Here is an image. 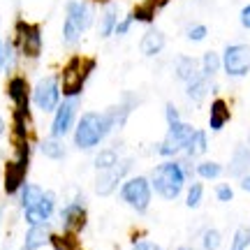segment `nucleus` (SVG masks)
Listing matches in <instances>:
<instances>
[{
	"label": "nucleus",
	"mask_w": 250,
	"mask_h": 250,
	"mask_svg": "<svg viewBox=\"0 0 250 250\" xmlns=\"http://www.w3.org/2000/svg\"><path fill=\"white\" fill-rule=\"evenodd\" d=\"M192 171H195V167L190 165L188 158L186 160H165L160 165H155L151 176H148L153 192L167 202H174L176 197H181Z\"/></svg>",
	"instance_id": "1"
},
{
	"label": "nucleus",
	"mask_w": 250,
	"mask_h": 250,
	"mask_svg": "<svg viewBox=\"0 0 250 250\" xmlns=\"http://www.w3.org/2000/svg\"><path fill=\"white\" fill-rule=\"evenodd\" d=\"M109 134H111V127L104 118V111H83L72 130V146L83 153L95 151Z\"/></svg>",
	"instance_id": "2"
},
{
	"label": "nucleus",
	"mask_w": 250,
	"mask_h": 250,
	"mask_svg": "<svg viewBox=\"0 0 250 250\" xmlns=\"http://www.w3.org/2000/svg\"><path fill=\"white\" fill-rule=\"evenodd\" d=\"M165 118H167V134L155 146V153L160 158H176L179 153H186V146L195 132V127L181 118L176 104H171V102L165 107Z\"/></svg>",
	"instance_id": "3"
},
{
	"label": "nucleus",
	"mask_w": 250,
	"mask_h": 250,
	"mask_svg": "<svg viewBox=\"0 0 250 250\" xmlns=\"http://www.w3.org/2000/svg\"><path fill=\"white\" fill-rule=\"evenodd\" d=\"M95 67H98V61L93 56H83V54L70 56L67 62L62 65L61 74H58L61 77L62 98H81Z\"/></svg>",
	"instance_id": "4"
},
{
	"label": "nucleus",
	"mask_w": 250,
	"mask_h": 250,
	"mask_svg": "<svg viewBox=\"0 0 250 250\" xmlns=\"http://www.w3.org/2000/svg\"><path fill=\"white\" fill-rule=\"evenodd\" d=\"M95 23V5L90 0H67L62 19V42L65 46H77L83 33Z\"/></svg>",
	"instance_id": "5"
},
{
	"label": "nucleus",
	"mask_w": 250,
	"mask_h": 250,
	"mask_svg": "<svg viewBox=\"0 0 250 250\" xmlns=\"http://www.w3.org/2000/svg\"><path fill=\"white\" fill-rule=\"evenodd\" d=\"M12 44L17 49V54L26 61H37L42 51H44V35H42V26L28 19H17L14 21V30H12Z\"/></svg>",
	"instance_id": "6"
},
{
	"label": "nucleus",
	"mask_w": 250,
	"mask_h": 250,
	"mask_svg": "<svg viewBox=\"0 0 250 250\" xmlns=\"http://www.w3.org/2000/svg\"><path fill=\"white\" fill-rule=\"evenodd\" d=\"M121 202L127 204L132 211H137L139 215H144L151 206L153 199V188L148 176H127L118 188Z\"/></svg>",
	"instance_id": "7"
},
{
	"label": "nucleus",
	"mask_w": 250,
	"mask_h": 250,
	"mask_svg": "<svg viewBox=\"0 0 250 250\" xmlns=\"http://www.w3.org/2000/svg\"><path fill=\"white\" fill-rule=\"evenodd\" d=\"M62 102V88L58 74H46L33 86V104L42 114H54Z\"/></svg>",
	"instance_id": "8"
},
{
	"label": "nucleus",
	"mask_w": 250,
	"mask_h": 250,
	"mask_svg": "<svg viewBox=\"0 0 250 250\" xmlns=\"http://www.w3.org/2000/svg\"><path fill=\"white\" fill-rule=\"evenodd\" d=\"M132 165H134L132 158H121L116 167L95 171V179H93V190H95V195L98 197L114 195L118 188H121V183L127 179V174H130V169H132Z\"/></svg>",
	"instance_id": "9"
},
{
	"label": "nucleus",
	"mask_w": 250,
	"mask_h": 250,
	"mask_svg": "<svg viewBox=\"0 0 250 250\" xmlns=\"http://www.w3.org/2000/svg\"><path fill=\"white\" fill-rule=\"evenodd\" d=\"M79 107H81V98H62V102L54 111V118H51V127H49L51 137L65 139L74 130V125L79 121Z\"/></svg>",
	"instance_id": "10"
},
{
	"label": "nucleus",
	"mask_w": 250,
	"mask_h": 250,
	"mask_svg": "<svg viewBox=\"0 0 250 250\" xmlns=\"http://www.w3.org/2000/svg\"><path fill=\"white\" fill-rule=\"evenodd\" d=\"M223 70L229 79H243L250 74V44H227L223 51Z\"/></svg>",
	"instance_id": "11"
},
{
	"label": "nucleus",
	"mask_w": 250,
	"mask_h": 250,
	"mask_svg": "<svg viewBox=\"0 0 250 250\" xmlns=\"http://www.w3.org/2000/svg\"><path fill=\"white\" fill-rule=\"evenodd\" d=\"M58 215H61V223H62V232H67V234L79 236L88 227V206H86L81 195L72 197L70 202L61 208Z\"/></svg>",
	"instance_id": "12"
},
{
	"label": "nucleus",
	"mask_w": 250,
	"mask_h": 250,
	"mask_svg": "<svg viewBox=\"0 0 250 250\" xmlns=\"http://www.w3.org/2000/svg\"><path fill=\"white\" fill-rule=\"evenodd\" d=\"M28 171H30V160H21V158H14L7 160L5 169H2V190L7 197H14L21 192V188L28 183Z\"/></svg>",
	"instance_id": "13"
},
{
	"label": "nucleus",
	"mask_w": 250,
	"mask_h": 250,
	"mask_svg": "<svg viewBox=\"0 0 250 250\" xmlns=\"http://www.w3.org/2000/svg\"><path fill=\"white\" fill-rule=\"evenodd\" d=\"M139 102H142V100H139L137 93H125L121 102H116V104H111L109 109H104V118H107L111 132H114V130H121V127L127 123L130 114L139 107Z\"/></svg>",
	"instance_id": "14"
},
{
	"label": "nucleus",
	"mask_w": 250,
	"mask_h": 250,
	"mask_svg": "<svg viewBox=\"0 0 250 250\" xmlns=\"http://www.w3.org/2000/svg\"><path fill=\"white\" fill-rule=\"evenodd\" d=\"M56 215V192L44 190V195L40 197V202L33 206L23 208V220L28 225H46Z\"/></svg>",
	"instance_id": "15"
},
{
	"label": "nucleus",
	"mask_w": 250,
	"mask_h": 250,
	"mask_svg": "<svg viewBox=\"0 0 250 250\" xmlns=\"http://www.w3.org/2000/svg\"><path fill=\"white\" fill-rule=\"evenodd\" d=\"M7 98L12 102V109H30L33 104V88H30V83L23 74H12L7 79Z\"/></svg>",
	"instance_id": "16"
},
{
	"label": "nucleus",
	"mask_w": 250,
	"mask_h": 250,
	"mask_svg": "<svg viewBox=\"0 0 250 250\" xmlns=\"http://www.w3.org/2000/svg\"><path fill=\"white\" fill-rule=\"evenodd\" d=\"M229 121H232V109L227 104V100L215 98L213 102H211V107H208V127H211L213 132H220Z\"/></svg>",
	"instance_id": "17"
},
{
	"label": "nucleus",
	"mask_w": 250,
	"mask_h": 250,
	"mask_svg": "<svg viewBox=\"0 0 250 250\" xmlns=\"http://www.w3.org/2000/svg\"><path fill=\"white\" fill-rule=\"evenodd\" d=\"M51 241V227L46 225H28V232L23 236V250H40Z\"/></svg>",
	"instance_id": "18"
},
{
	"label": "nucleus",
	"mask_w": 250,
	"mask_h": 250,
	"mask_svg": "<svg viewBox=\"0 0 250 250\" xmlns=\"http://www.w3.org/2000/svg\"><path fill=\"white\" fill-rule=\"evenodd\" d=\"M165 33L162 30H158V28H148L146 33L142 35V40H139V51H142L144 56H148V58H153V56L162 54V49H165Z\"/></svg>",
	"instance_id": "19"
},
{
	"label": "nucleus",
	"mask_w": 250,
	"mask_h": 250,
	"mask_svg": "<svg viewBox=\"0 0 250 250\" xmlns=\"http://www.w3.org/2000/svg\"><path fill=\"white\" fill-rule=\"evenodd\" d=\"M174 74H176V79L188 83V81H192L195 77L202 74V65L197 58L192 56H179L176 58V65H174Z\"/></svg>",
	"instance_id": "20"
},
{
	"label": "nucleus",
	"mask_w": 250,
	"mask_h": 250,
	"mask_svg": "<svg viewBox=\"0 0 250 250\" xmlns=\"http://www.w3.org/2000/svg\"><path fill=\"white\" fill-rule=\"evenodd\" d=\"M118 7L116 5H104V9H102V14H100L98 19V35L102 37V40H107V37H111L114 33H116V26H118Z\"/></svg>",
	"instance_id": "21"
},
{
	"label": "nucleus",
	"mask_w": 250,
	"mask_h": 250,
	"mask_svg": "<svg viewBox=\"0 0 250 250\" xmlns=\"http://www.w3.org/2000/svg\"><path fill=\"white\" fill-rule=\"evenodd\" d=\"M40 153L44 155V158H49V160H56L61 162L65 160V155H67V146H65V142H62L61 137H46V139H42L40 142Z\"/></svg>",
	"instance_id": "22"
},
{
	"label": "nucleus",
	"mask_w": 250,
	"mask_h": 250,
	"mask_svg": "<svg viewBox=\"0 0 250 250\" xmlns=\"http://www.w3.org/2000/svg\"><path fill=\"white\" fill-rule=\"evenodd\" d=\"M227 171L232 174V176H246V174H250V144L248 146H239L236 151H234V158L232 162H229V167H227Z\"/></svg>",
	"instance_id": "23"
},
{
	"label": "nucleus",
	"mask_w": 250,
	"mask_h": 250,
	"mask_svg": "<svg viewBox=\"0 0 250 250\" xmlns=\"http://www.w3.org/2000/svg\"><path fill=\"white\" fill-rule=\"evenodd\" d=\"M211 90H215V88L211 86V79L204 77V74H199V77H195L192 81H188L186 83V95L192 100V102H202Z\"/></svg>",
	"instance_id": "24"
},
{
	"label": "nucleus",
	"mask_w": 250,
	"mask_h": 250,
	"mask_svg": "<svg viewBox=\"0 0 250 250\" xmlns=\"http://www.w3.org/2000/svg\"><path fill=\"white\" fill-rule=\"evenodd\" d=\"M206 151H208V137H206L204 130L195 127V132H192V137H190V142L186 146V158L195 160V158H202Z\"/></svg>",
	"instance_id": "25"
},
{
	"label": "nucleus",
	"mask_w": 250,
	"mask_h": 250,
	"mask_svg": "<svg viewBox=\"0 0 250 250\" xmlns=\"http://www.w3.org/2000/svg\"><path fill=\"white\" fill-rule=\"evenodd\" d=\"M223 165L215 160H202L195 165V174L199 181H215L220 179V174H223Z\"/></svg>",
	"instance_id": "26"
},
{
	"label": "nucleus",
	"mask_w": 250,
	"mask_h": 250,
	"mask_svg": "<svg viewBox=\"0 0 250 250\" xmlns=\"http://www.w3.org/2000/svg\"><path fill=\"white\" fill-rule=\"evenodd\" d=\"M130 17L134 19V23H142V26H151L153 21H155V17H158V9L153 7L151 2H139V5H134L132 9H130Z\"/></svg>",
	"instance_id": "27"
},
{
	"label": "nucleus",
	"mask_w": 250,
	"mask_h": 250,
	"mask_svg": "<svg viewBox=\"0 0 250 250\" xmlns=\"http://www.w3.org/2000/svg\"><path fill=\"white\" fill-rule=\"evenodd\" d=\"M199 65H202V74L208 77V79H213L215 74L223 70V56L218 54V51H206V54L202 56Z\"/></svg>",
	"instance_id": "28"
},
{
	"label": "nucleus",
	"mask_w": 250,
	"mask_h": 250,
	"mask_svg": "<svg viewBox=\"0 0 250 250\" xmlns=\"http://www.w3.org/2000/svg\"><path fill=\"white\" fill-rule=\"evenodd\" d=\"M42 195H44V188L40 183H26L21 188V192H19V204H21V208H28V206L37 204Z\"/></svg>",
	"instance_id": "29"
},
{
	"label": "nucleus",
	"mask_w": 250,
	"mask_h": 250,
	"mask_svg": "<svg viewBox=\"0 0 250 250\" xmlns=\"http://www.w3.org/2000/svg\"><path fill=\"white\" fill-rule=\"evenodd\" d=\"M118 160H121V155L114 146H109V148H102V151L95 155V160H93V167L95 171L98 169H111V167H116Z\"/></svg>",
	"instance_id": "30"
},
{
	"label": "nucleus",
	"mask_w": 250,
	"mask_h": 250,
	"mask_svg": "<svg viewBox=\"0 0 250 250\" xmlns=\"http://www.w3.org/2000/svg\"><path fill=\"white\" fill-rule=\"evenodd\" d=\"M17 49H14V44H12V40H0V72L7 70V67H12L14 62H17Z\"/></svg>",
	"instance_id": "31"
},
{
	"label": "nucleus",
	"mask_w": 250,
	"mask_h": 250,
	"mask_svg": "<svg viewBox=\"0 0 250 250\" xmlns=\"http://www.w3.org/2000/svg\"><path fill=\"white\" fill-rule=\"evenodd\" d=\"M49 246H54V250H79V246H77V236L74 234H54L51 232V241H49Z\"/></svg>",
	"instance_id": "32"
},
{
	"label": "nucleus",
	"mask_w": 250,
	"mask_h": 250,
	"mask_svg": "<svg viewBox=\"0 0 250 250\" xmlns=\"http://www.w3.org/2000/svg\"><path fill=\"white\" fill-rule=\"evenodd\" d=\"M202 199H204V183L202 181H192L186 192V206L188 208H197L202 204Z\"/></svg>",
	"instance_id": "33"
},
{
	"label": "nucleus",
	"mask_w": 250,
	"mask_h": 250,
	"mask_svg": "<svg viewBox=\"0 0 250 250\" xmlns=\"http://www.w3.org/2000/svg\"><path fill=\"white\" fill-rule=\"evenodd\" d=\"M248 248H250V227L248 225H241V227H236V232H234L229 250H248Z\"/></svg>",
	"instance_id": "34"
},
{
	"label": "nucleus",
	"mask_w": 250,
	"mask_h": 250,
	"mask_svg": "<svg viewBox=\"0 0 250 250\" xmlns=\"http://www.w3.org/2000/svg\"><path fill=\"white\" fill-rule=\"evenodd\" d=\"M220 246H223V234H220V229L211 227V229H206V232L202 234V248L204 250H220Z\"/></svg>",
	"instance_id": "35"
},
{
	"label": "nucleus",
	"mask_w": 250,
	"mask_h": 250,
	"mask_svg": "<svg viewBox=\"0 0 250 250\" xmlns=\"http://www.w3.org/2000/svg\"><path fill=\"white\" fill-rule=\"evenodd\" d=\"M206 35H208V28L204 23H192V26H188L186 30V37L190 42H204Z\"/></svg>",
	"instance_id": "36"
},
{
	"label": "nucleus",
	"mask_w": 250,
	"mask_h": 250,
	"mask_svg": "<svg viewBox=\"0 0 250 250\" xmlns=\"http://www.w3.org/2000/svg\"><path fill=\"white\" fill-rule=\"evenodd\" d=\"M215 199L223 202V204L232 202L234 199V188L229 186V183H218V186H215Z\"/></svg>",
	"instance_id": "37"
},
{
	"label": "nucleus",
	"mask_w": 250,
	"mask_h": 250,
	"mask_svg": "<svg viewBox=\"0 0 250 250\" xmlns=\"http://www.w3.org/2000/svg\"><path fill=\"white\" fill-rule=\"evenodd\" d=\"M132 23H134V19L130 17V14H127V17H125V19H121V21H118L116 33H114V35H116V37H123V35H127V33H130V28H132Z\"/></svg>",
	"instance_id": "38"
},
{
	"label": "nucleus",
	"mask_w": 250,
	"mask_h": 250,
	"mask_svg": "<svg viewBox=\"0 0 250 250\" xmlns=\"http://www.w3.org/2000/svg\"><path fill=\"white\" fill-rule=\"evenodd\" d=\"M132 250H162L155 241H148V239H139V241L132 243Z\"/></svg>",
	"instance_id": "39"
},
{
	"label": "nucleus",
	"mask_w": 250,
	"mask_h": 250,
	"mask_svg": "<svg viewBox=\"0 0 250 250\" xmlns=\"http://www.w3.org/2000/svg\"><path fill=\"white\" fill-rule=\"evenodd\" d=\"M239 19H241V26L246 28V30H250V2L241 9V14H239Z\"/></svg>",
	"instance_id": "40"
},
{
	"label": "nucleus",
	"mask_w": 250,
	"mask_h": 250,
	"mask_svg": "<svg viewBox=\"0 0 250 250\" xmlns=\"http://www.w3.org/2000/svg\"><path fill=\"white\" fill-rule=\"evenodd\" d=\"M146 2H151V5L158 9V12H160L162 7H167V5H169V0H146Z\"/></svg>",
	"instance_id": "41"
},
{
	"label": "nucleus",
	"mask_w": 250,
	"mask_h": 250,
	"mask_svg": "<svg viewBox=\"0 0 250 250\" xmlns=\"http://www.w3.org/2000/svg\"><path fill=\"white\" fill-rule=\"evenodd\" d=\"M5 130H7V123H5V118L0 116V137L5 134Z\"/></svg>",
	"instance_id": "42"
},
{
	"label": "nucleus",
	"mask_w": 250,
	"mask_h": 250,
	"mask_svg": "<svg viewBox=\"0 0 250 250\" xmlns=\"http://www.w3.org/2000/svg\"><path fill=\"white\" fill-rule=\"evenodd\" d=\"M93 5H109V0H90Z\"/></svg>",
	"instance_id": "43"
},
{
	"label": "nucleus",
	"mask_w": 250,
	"mask_h": 250,
	"mask_svg": "<svg viewBox=\"0 0 250 250\" xmlns=\"http://www.w3.org/2000/svg\"><path fill=\"white\" fill-rule=\"evenodd\" d=\"M176 250H192L190 246H181V248H176Z\"/></svg>",
	"instance_id": "44"
},
{
	"label": "nucleus",
	"mask_w": 250,
	"mask_h": 250,
	"mask_svg": "<svg viewBox=\"0 0 250 250\" xmlns=\"http://www.w3.org/2000/svg\"><path fill=\"white\" fill-rule=\"evenodd\" d=\"M248 144H250V134H248Z\"/></svg>",
	"instance_id": "45"
},
{
	"label": "nucleus",
	"mask_w": 250,
	"mask_h": 250,
	"mask_svg": "<svg viewBox=\"0 0 250 250\" xmlns=\"http://www.w3.org/2000/svg\"><path fill=\"white\" fill-rule=\"evenodd\" d=\"M0 218H2V213H0Z\"/></svg>",
	"instance_id": "46"
}]
</instances>
